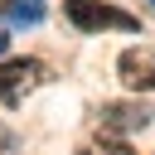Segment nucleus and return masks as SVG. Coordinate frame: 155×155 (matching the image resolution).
Here are the masks:
<instances>
[{
  "label": "nucleus",
  "mask_w": 155,
  "mask_h": 155,
  "mask_svg": "<svg viewBox=\"0 0 155 155\" xmlns=\"http://www.w3.org/2000/svg\"><path fill=\"white\" fill-rule=\"evenodd\" d=\"M63 15H68V24L82 29V34H97V29L136 34V29H140L136 15H126V10H116V5H107V0H63Z\"/></svg>",
  "instance_id": "obj_1"
},
{
  "label": "nucleus",
  "mask_w": 155,
  "mask_h": 155,
  "mask_svg": "<svg viewBox=\"0 0 155 155\" xmlns=\"http://www.w3.org/2000/svg\"><path fill=\"white\" fill-rule=\"evenodd\" d=\"M39 82H44V63L39 58H0V102L5 107H15Z\"/></svg>",
  "instance_id": "obj_2"
},
{
  "label": "nucleus",
  "mask_w": 155,
  "mask_h": 155,
  "mask_svg": "<svg viewBox=\"0 0 155 155\" xmlns=\"http://www.w3.org/2000/svg\"><path fill=\"white\" fill-rule=\"evenodd\" d=\"M116 78L126 92H155V48L150 44H136L116 58Z\"/></svg>",
  "instance_id": "obj_3"
},
{
  "label": "nucleus",
  "mask_w": 155,
  "mask_h": 155,
  "mask_svg": "<svg viewBox=\"0 0 155 155\" xmlns=\"http://www.w3.org/2000/svg\"><path fill=\"white\" fill-rule=\"evenodd\" d=\"M150 116H155V111H150L145 102H102L97 126H102L107 136H126V131H145Z\"/></svg>",
  "instance_id": "obj_4"
},
{
  "label": "nucleus",
  "mask_w": 155,
  "mask_h": 155,
  "mask_svg": "<svg viewBox=\"0 0 155 155\" xmlns=\"http://www.w3.org/2000/svg\"><path fill=\"white\" fill-rule=\"evenodd\" d=\"M10 19L24 24V29L39 24V19H44V0H10Z\"/></svg>",
  "instance_id": "obj_5"
},
{
  "label": "nucleus",
  "mask_w": 155,
  "mask_h": 155,
  "mask_svg": "<svg viewBox=\"0 0 155 155\" xmlns=\"http://www.w3.org/2000/svg\"><path fill=\"white\" fill-rule=\"evenodd\" d=\"M78 155H131V145H126L121 136H107V131H102V136H97L92 145H82Z\"/></svg>",
  "instance_id": "obj_6"
},
{
  "label": "nucleus",
  "mask_w": 155,
  "mask_h": 155,
  "mask_svg": "<svg viewBox=\"0 0 155 155\" xmlns=\"http://www.w3.org/2000/svg\"><path fill=\"white\" fill-rule=\"evenodd\" d=\"M0 155H19V136L10 126H0Z\"/></svg>",
  "instance_id": "obj_7"
},
{
  "label": "nucleus",
  "mask_w": 155,
  "mask_h": 155,
  "mask_svg": "<svg viewBox=\"0 0 155 155\" xmlns=\"http://www.w3.org/2000/svg\"><path fill=\"white\" fill-rule=\"evenodd\" d=\"M5 48H10V34H5V29H0V58H5Z\"/></svg>",
  "instance_id": "obj_8"
},
{
  "label": "nucleus",
  "mask_w": 155,
  "mask_h": 155,
  "mask_svg": "<svg viewBox=\"0 0 155 155\" xmlns=\"http://www.w3.org/2000/svg\"><path fill=\"white\" fill-rule=\"evenodd\" d=\"M0 15H10V0H0Z\"/></svg>",
  "instance_id": "obj_9"
}]
</instances>
